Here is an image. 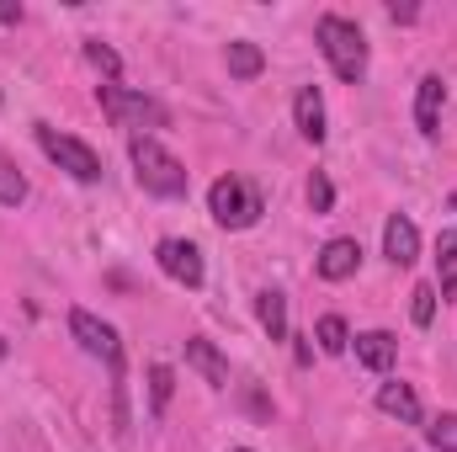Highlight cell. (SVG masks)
<instances>
[{
  "mask_svg": "<svg viewBox=\"0 0 457 452\" xmlns=\"http://www.w3.org/2000/svg\"><path fill=\"white\" fill-rule=\"evenodd\" d=\"M70 336L80 340L86 356H96L107 372H112V389H117V421H122V340L107 320H96L91 309H70Z\"/></svg>",
  "mask_w": 457,
  "mask_h": 452,
  "instance_id": "cell-4",
  "label": "cell"
},
{
  "mask_svg": "<svg viewBox=\"0 0 457 452\" xmlns=\"http://www.w3.org/2000/svg\"><path fill=\"white\" fill-rule=\"evenodd\" d=\"M154 261H160V272H165L170 282H181V288H203V277H208L203 250H197L192 239H160V245H154Z\"/></svg>",
  "mask_w": 457,
  "mask_h": 452,
  "instance_id": "cell-7",
  "label": "cell"
},
{
  "mask_svg": "<svg viewBox=\"0 0 457 452\" xmlns=\"http://www.w3.org/2000/svg\"><path fill=\"white\" fill-rule=\"evenodd\" d=\"M436 298H442V293H436L431 282H420V288L410 293V320H415L420 331H431V320H436Z\"/></svg>",
  "mask_w": 457,
  "mask_h": 452,
  "instance_id": "cell-22",
  "label": "cell"
},
{
  "mask_svg": "<svg viewBox=\"0 0 457 452\" xmlns=\"http://www.w3.org/2000/svg\"><path fill=\"white\" fill-rule=\"evenodd\" d=\"M208 213H213L219 229H250V224H261L266 203H261L255 181H245V176H219V181L208 187Z\"/></svg>",
  "mask_w": 457,
  "mask_h": 452,
  "instance_id": "cell-3",
  "label": "cell"
},
{
  "mask_svg": "<svg viewBox=\"0 0 457 452\" xmlns=\"http://www.w3.org/2000/svg\"><path fill=\"white\" fill-rule=\"evenodd\" d=\"M255 320H261V331L271 340H287V298H282L277 288L255 293Z\"/></svg>",
  "mask_w": 457,
  "mask_h": 452,
  "instance_id": "cell-16",
  "label": "cell"
},
{
  "mask_svg": "<svg viewBox=\"0 0 457 452\" xmlns=\"http://www.w3.org/2000/svg\"><path fill=\"white\" fill-rule=\"evenodd\" d=\"M383 255L394 261V266H415V255H420V229L410 213H394L388 224H383Z\"/></svg>",
  "mask_w": 457,
  "mask_h": 452,
  "instance_id": "cell-8",
  "label": "cell"
},
{
  "mask_svg": "<svg viewBox=\"0 0 457 452\" xmlns=\"http://www.w3.org/2000/svg\"><path fill=\"white\" fill-rule=\"evenodd\" d=\"M351 351H356V362H361L367 372H394V362H399V340L388 336V331H361V336H351Z\"/></svg>",
  "mask_w": 457,
  "mask_h": 452,
  "instance_id": "cell-9",
  "label": "cell"
},
{
  "mask_svg": "<svg viewBox=\"0 0 457 452\" xmlns=\"http://www.w3.org/2000/svg\"><path fill=\"white\" fill-rule=\"evenodd\" d=\"M0 21H21V5H11V0H0Z\"/></svg>",
  "mask_w": 457,
  "mask_h": 452,
  "instance_id": "cell-26",
  "label": "cell"
},
{
  "mask_svg": "<svg viewBox=\"0 0 457 452\" xmlns=\"http://www.w3.org/2000/svg\"><path fill=\"white\" fill-rule=\"evenodd\" d=\"M314 43H320L325 64L336 70V80L361 86V75H367V38H361L356 21H345V16H336V11H325V16L314 21Z\"/></svg>",
  "mask_w": 457,
  "mask_h": 452,
  "instance_id": "cell-2",
  "label": "cell"
},
{
  "mask_svg": "<svg viewBox=\"0 0 457 452\" xmlns=\"http://www.w3.org/2000/svg\"><path fill=\"white\" fill-rule=\"evenodd\" d=\"M228 452H255V448H228Z\"/></svg>",
  "mask_w": 457,
  "mask_h": 452,
  "instance_id": "cell-27",
  "label": "cell"
},
{
  "mask_svg": "<svg viewBox=\"0 0 457 452\" xmlns=\"http://www.w3.org/2000/svg\"><path fill=\"white\" fill-rule=\"evenodd\" d=\"M314 340H320V351H325V356H341V351H351V331H345L341 314H325V320L314 325Z\"/></svg>",
  "mask_w": 457,
  "mask_h": 452,
  "instance_id": "cell-18",
  "label": "cell"
},
{
  "mask_svg": "<svg viewBox=\"0 0 457 452\" xmlns=\"http://www.w3.org/2000/svg\"><path fill=\"white\" fill-rule=\"evenodd\" d=\"M442 298L457 293V229H442L436 234V282H431Z\"/></svg>",
  "mask_w": 457,
  "mask_h": 452,
  "instance_id": "cell-15",
  "label": "cell"
},
{
  "mask_svg": "<svg viewBox=\"0 0 457 452\" xmlns=\"http://www.w3.org/2000/svg\"><path fill=\"white\" fill-rule=\"evenodd\" d=\"M293 122H298V133L309 138V144H325V96H320V86H303L298 96H293Z\"/></svg>",
  "mask_w": 457,
  "mask_h": 452,
  "instance_id": "cell-13",
  "label": "cell"
},
{
  "mask_svg": "<svg viewBox=\"0 0 457 452\" xmlns=\"http://www.w3.org/2000/svg\"><path fill=\"white\" fill-rule=\"evenodd\" d=\"M378 410H383V415H394L399 426H420V421H426L420 394H415L410 383H399V378H388V383L378 389Z\"/></svg>",
  "mask_w": 457,
  "mask_h": 452,
  "instance_id": "cell-11",
  "label": "cell"
},
{
  "mask_svg": "<svg viewBox=\"0 0 457 452\" xmlns=\"http://www.w3.org/2000/svg\"><path fill=\"white\" fill-rule=\"evenodd\" d=\"M426 442H431L436 452H457V410L436 415V421L426 426Z\"/></svg>",
  "mask_w": 457,
  "mask_h": 452,
  "instance_id": "cell-23",
  "label": "cell"
},
{
  "mask_svg": "<svg viewBox=\"0 0 457 452\" xmlns=\"http://www.w3.org/2000/svg\"><path fill=\"white\" fill-rule=\"evenodd\" d=\"M309 208H314V213H330V208H336V187H330L325 171L309 176Z\"/></svg>",
  "mask_w": 457,
  "mask_h": 452,
  "instance_id": "cell-24",
  "label": "cell"
},
{
  "mask_svg": "<svg viewBox=\"0 0 457 452\" xmlns=\"http://www.w3.org/2000/svg\"><path fill=\"white\" fill-rule=\"evenodd\" d=\"M415 16H420L415 5H388V21H415Z\"/></svg>",
  "mask_w": 457,
  "mask_h": 452,
  "instance_id": "cell-25",
  "label": "cell"
},
{
  "mask_svg": "<svg viewBox=\"0 0 457 452\" xmlns=\"http://www.w3.org/2000/svg\"><path fill=\"white\" fill-rule=\"evenodd\" d=\"M37 149L59 165V171H70L75 181H102V155L86 144V138H75V133H59V128H48V122H37Z\"/></svg>",
  "mask_w": 457,
  "mask_h": 452,
  "instance_id": "cell-6",
  "label": "cell"
},
{
  "mask_svg": "<svg viewBox=\"0 0 457 452\" xmlns=\"http://www.w3.org/2000/svg\"><path fill=\"white\" fill-rule=\"evenodd\" d=\"M187 367H197L208 389H228V362H224V351H219L213 340H203V336L187 340Z\"/></svg>",
  "mask_w": 457,
  "mask_h": 452,
  "instance_id": "cell-14",
  "label": "cell"
},
{
  "mask_svg": "<svg viewBox=\"0 0 457 452\" xmlns=\"http://www.w3.org/2000/svg\"><path fill=\"white\" fill-rule=\"evenodd\" d=\"M128 160H133V176L149 197H187L192 187V171L154 138V133H133L128 138Z\"/></svg>",
  "mask_w": 457,
  "mask_h": 452,
  "instance_id": "cell-1",
  "label": "cell"
},
{
  "mask_svg": "<svg viewBox=\"0 0 457 452\" xmlns=\"http://www.w3.org/2000/svg\"><path fill=\"white\" fill-rule=\"evenodd\" d=\"M442 107H447V80L442 75H420V86H415V128L426 138L442 128Z\"/></svg>",
  "mask_w": 457,
  "mask_h": 452,
  "instance_id": "cell-10",
  "label": "cell"
},
{
  "mask_svg": "<svg viewBox=\"0 0 457 452\" xmlns=\"http://www.w3.org/2000/svg\"><path fill=\"white\" fill-rule=\"evenodd\" d=\"M0 356H5V340H0Z\"/></svg>",
  "mask_w": 457,
  "mask_h": 452,
  "instance_id": "cell-28",
  "label": "cell"
},
{
  "mask_svg": "<svg viewBox=\"0 0 457 452\" xmlns=\"http://www.w3.org/2000/svg\"><path fill=\"white\" fill-rule=\"evenodd\" d=\"M170 394H176V372H170L165 362H154V367H149V415H165Z\"/></svg>",
  "mask_w": 457,
  "mask_h": 452,
  "instance_id": "cell-19",
  "label": "cell"
},
{
  "mask_svg": "<svg viewBox=\"0 0 457 452\" xmlns=\"http://www.w3.org/2000/svg\"><path fill=\"white\" fill-rule=\"evenodd\" d=\"M86 64H91L96 75H107V80H117V75H122V59H117L102 38H86Z\"/></svg>",
  "mask_w": 457,
  "mask_h": 452,
  "instance_id": "cell-21",
  "label": "cell"
},
{
  "mask_svg": "<svg viewBox=\"0 0 457 452\" xmlns=\"http://www.w3.org/2000/svg\"><path fill=\"white\" fill-rule=\"evenodd\" d=\"M224 64H228V75H234V80H255V75L266 70V54H261V43L239 38V43H228Z\"/></svg>",
  "mask_w": 457,
  "mask_h": 452,
  "instance_id": "cell-17",
  "label": "cell"
},
{
  "mask_svg": "<svg viewBox=\"0 0 457 452\" xmlns=\"http://www.w3.org/2000/svg\"><path fill=\"white\" fill-rule=\"evenodd\" d=\"M96 102H102V113L112 117L117 128H133V133L165 128V107H160L154 96L128 91V86H117V80H102V86H96Z\"/></svg>",
  "mask_w": 457,
  "mask_h": 452,
  "instance_id": "cell-5",
  "label": "cell"
},
{
  "mask_svg": "<svg viewBox=\"0 0 457 452\" xmlns=\"http://www.w3.org/2000/svg\"><path fill=\"white\" fill-rule=\"evenodd\" d=\"M21 203H27V176L11 160H0V208H21Z\"/></svg>",
  "mask_w": 457,
  "mask_h": 452,
  "instance_id": "cell-20",
  "label": "cell"
},
{
  "mask_svg": "<svg viewBox=\"0 0 457 452\" xmlns=\"http://www.w3.org/2000/svg\"><path fill=\"white\" fill-rule=\"evenodd\" d=\"M356 266H361V245L356 239H330L325 250H320V261H314V272L325 277V282H345V277H356Z\"/></svg>",
  "mask_w": 457,
  "mask_h": 452,
  "instance_id": "cell-12",
  "label": "cell"
}]
</instances>
